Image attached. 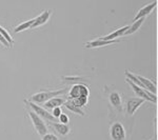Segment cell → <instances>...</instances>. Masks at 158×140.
<instances>
[{
	"mask_svg": "<svg viewBox=\"0 0 158 140\" xmlns=\"http://www.w3.org/2000/svg\"><path fill=\"white\" fill-rule=\"evenodd\" d=\"M62 114V110H61V108L60 106H57V108H54L52 110V116L54 117L55 119H57L58 120V118H59V116Z\"/></svg>",
	"mask_w": 158,
	"mask_h": 140,
	"instance_id": "cell-20",
	"label": "cell"
},
{
	"mask_svg": "<svg viewBox=\"0 0 158 140\" xmlns=\"http://www.w3.org/2000/svg\"><path fill=\"white\" fill-rule=\"evenodd\" d=\"M58 120H59V123H62V124H68L69 121H70V118H69V116L67 114H61L59 116V118H58Z\"/></svg>",
	"mask_w": 158,
	"mask_h": 140,
	"instance_id": "cell-22",
	"label": "cell"
},
{
	"mask_svg": "<svg viewBox=\"0 0 158 140\" xmlns=\"http://www.w3.org/2000/svg\"><path fill=\"white\" fill-rule=\"evenodd\" d=\"M116 40H102L101 38H98V39L95 40H91L85 44V47H104V45H109L114 43Z\"/></svg>",
	"mask_w": 158,
	"mask_h": 140,
	"instance_id": "cell-12",
	"label": "cell"
},
{
	"mask_svg": "<svg viewBox=\"0 0 158 140\" xmlns=\"http://www.w3.org/2000/svg\"><path fill=\"white\" fill-rule=\"evenodd\" d=\"M146 100L138 97H130L127 101V113L130 116H133L135 112L139 109L140 105H142Z\"/></svg>",
	"mask_w": 158,
	"mask_h": 140,
	"instance_id": "cell-7",
	"label": "cell"
},
{
	"mask_svg": "<svg viewBox=\"0 0 158 140\" xmlns=\"http://www.w3.org/2000/svg\"><path fill=\"white\" fill-rule=\"evenodd\" d=\"M157 6V1H154V2H151V3L147 4V6H142L141 9L137 12V14L135 15L134 21H136V20H138V19H141V18H146L148 15H149L150 13L155 9V6Z\"/></svg>",
	"mask_w": 158,
	"mask_h": 140,
	"instance_id": "cell-8",
	"label": "cell"
},
{
	"mask_svg": "<svg viewBox=\"0 0 158 140\" xmlns=\"http://www.w3.org/2000/svg\"><path fill=\"white\" fill-rule=\"evenodd\" d=\"M110 135L112 140H124L126 139V130L121 122L115 121L111 124L110 128Z\"/></svg>",
	"mask_w": 158,
	"mask_h": 140,
	"instance_id": "cell-4",
	"label": "cell"
},
{
	"mask_svg": "<svg viewBox=\"0 0 158 140\" xmlns=\"http://www.w3.org/2000/svg\"><path fill=\"white\" fill-rule=\"evenodd\" d=\"M0 42H1V43H2V44H3V45H6V47H10L9 42H7L6 39H4V38H3V36H2L1 34H0Z\"/></svg>",
	"mask_w": 158,
	"mask_h": 140,
	"instance_id": "cell-23",
	"label": "cell"
},
{
	"mask_svg": "<svg viewBox=\"0 0 158 140\" xmlns=\"http://www.w3.org/2000/svg\"><path fill=\"white\" fill-rule=\"evenodd\" d=\"M0 34H1L2 36H3V38L6 40L7 42H9V44H11V45L13 44V42H14V40H13L12 36L9 34V32H7V31H6V29H4L3 27H1V25H0Z\"/></svg>",
	"mask_w": 158,
	"mask_h": 140,
	"instance_id": "cell-18",
	"label": "cell"
},
{
	"mask_svg": "<svg viewBox=\"0 0 158 140\" xmlns=\"http://www.w3.org/2000/svg\"><path fill=\"white\" fill-rule=\"evenodd\" d=\"M127 81H128L129 84L131 85L132 90H133L134 93L137 95V97L143 99V100L150 101V102L156 103V101H157V95H155V94H152L151 92H149V91L144 90V89L140 88V86H138V85L134 84V83L132 82V81H130L128 79H127Z\"/></svg>",
	"mask_w": 158,
	"mask_h": 140,
	"instance_id": "cell-2",
	"label": "cell"
},
{
	"mask_svg": "<svg viewBox=\"0 0 158 140\" xmlns=\"http://www.w3.org/2000/svg\"><path fill=\"white\" fill-rule=\"evenodd\" d=\"M42 140H59V138L53 133H47L42 136Z\"/></svg>",
	"mask_w": 158,
	"mask_h": 140,
	"instance_id": "cell-21",
	"label": "cell"
},
{
	"mask_svg": "<svg viewBox=\"0 0 158 140\" xmlns=\"http://www.w3.org/2000/svg\"><path fill=\"white\" fill-rule=\"evenodd\" d=\"M51 12L50 10H47V11H43L41 14L39 15V16H37V17H35V19H34V22H33V24H32V29H34V27H39V25H42V24H44L45 22L49 20L50 18V16H51Z\"/></svg>",
	"mask_w": 158,
	"mask_h": 140,
	"instance_id": "cell-9",
	"label": "cell"
},
{
	"mask_svg": "<svg viewBox=\"0 0 158 140\" xmlns=\"http://www.w3.org/2000/svg\"><path fill=\"white\" fill-rule=\"evenodd\" d=\"M65 102V99L64 98H61V97H54L52 99H50L49 101L43 103V106L45 109H51L53 110L54 108H57V106H60L62 105L63 103Z\"/></svg>",
	"mask_w": 158,
	"mask_h": 140,
	"instance_id": "cell-13",
	"label": "cell"
},
{
	"mask_svg": "<svg viewBox=\"0 0 158 140\" xmlns=\"http://www.w3.org/2000/svg\"><path fill=\"white\" fill-rule=\"evenodd\" d=\"M144 19H146V18H141V19H138V20H136V21H134L133 24L130 25L129 29L126 31V33L123 34V36H126V35L134 34L135 32H137V31L140 29V27L142 25V23H143Z\"/></svg>",
	"mask_w": 158,
	"mask_h": 140,
	"instance_id": "cell-16",
	"label": "cell"
},
{
	"mask_svg": "<svg viewBox=\"0 0 158 140\" xmlns=\"http://www.w3.org/2000/svg\"><path fill=\"white\" fill-rule=\"evenodd\" d=\"M109 100L113 106H115L117 109L121 110V97L117 92H112L109 96Z\"/></svg>",
	"mask_w": 158,
	"mask_h": 140,
	"instance_id": "cell-15",
	"label": "cell"
},
{
	"mask_svg": "<svg viewBox=\"0 0 158 140\" xmlns=\"http://www.w3.org/2000/svg\"><path fill=\"white\" fill-rule=\"evenodd\" d=\"M72 100V99H71ZM73 102L76 104L79 108H82L85 106L86 103H88V97H80V98H76V99H73Z\"/></svg>",
	"mask_w": 158,
	"mask_h": 140,
	"instance_id": "cell-19",
	"label": "cell"
},
{
	"mask_svg": "<svg viewBox=\"0 0 158 140\" xmlns=\"http://www.w3.org/2000/svg\"><path fill=\"white\" fill-rule=\"evenodd\" d=\"M63 104H64L65 108L69 109V110L71 112H73V113L78 114V115H80V116H85V112L81 110V108H79V106L76 105V104L73 102V100H71V99L65 100V102Z\"/></svg>",
	"mask_w": 158,
	"mask_h": 140,
	"instance_id": "cell-14",
	"label": "cell"
},
{
	"mask_svg": "<svg viewBox=\"0 0 158 140\" xmlns=\"http://www.w3.org/2000/svg\"><path fill=\"white\" fill-rule=\"evenodd\" d=\"M69 91L68 88H64L62 90H57V91H47V92H39L37 94H34V95L31 97L32 101H34V103L36 104H43L47 101H49L50 99L57 97L59 95H62V94H65Z\"/></svg>",
	"mask_w": 158,
	"mask_h": 140,
	"instance_id": "cell-1",
	"label": "cell"
},
{
	"mask_svg": "<svg viewBox=\"0 0 158 140\" xmlns=\"http://www.w3.org/2000/svg\"><path fill=\"white\" fill-rule=\"evenodd\" d=\"M90 95V90L89 88L82 83H77L74 84L72 88L70 89V93H69V99H76L80 97H88Z\"/></svg>",
	"mask_w": 158,
	"mask_h": 140,
	"instance_id": "cell-3",
	"label": "cell"
},
{
	"mask_svg": "<svg viewBox=\"0 0 158 140\" xmlns=\"http://www.w3.org/2000/svg\"><path fill=\"white\" fill-rule=\"evenodd\" d=\"M34 19H35V18L30 19V20H27V21H24V22H22V23H20L19 25H17V27L14 29L15 33L22 32V31L27 30L29 27H32V24H33V22H34Z\"/></svg>",
	"mask_w": 158,
	"mask_h": 140,
	"instance_id": "cell-17",
	"label": "cell"
},
{
	"mask_svg": "<svg viewBox=\"0 0 158 140\" xmlns=\"http://www.w3.org/2000/svg\"><path fill=\"white\" fill-rule=\"evenodd\" d=\"M129 27H130V25H124V27H120V29L112 32L111 34L106 35V36H103V37H100V38L102 40H116L118 37L123 36V34L126 33V31L129 29Z\"/></svg>",
	"mask_w": 158,
	"mask_h": 140,
	"instance_id": "cell-11",
	"label": "cell"
},
{
	"mask_svg": "<svg viewBox=\"0 0 158 140\" xmlns=\"http://www.w3.org/2000/svg\"><path fill=\"white\" fill-rule=\"evenodd\" d=\"M150 140H156V138H151V139H150Z\"/></svg>",
	"mask_w": 158,
	"mask_h": 140,
	"instance_id": "cell-24",
	"label": "cell"
},
{
	"mask_svg": "<svg viewBox=\"0 0 158 140\" xmlns=\"http://www.w3.org/2000/svg\"><path fill=\"white\" fill-rule=\"evenodd\" d=\"M49 124L61 136H67L71 131L70 126H68V124H62L59 122H49Z\"/></svg>",
	"mask_w": 158,
	"mask_h": 140,
	"instance_id": "cell-10",
	"label": "cell"
},
{
	"mask_svg": "<svg viewBox=\"0 0 158 140\" xmlns=\"http://www.w3.org/2000/svg\"><path fill=\"white\" fill-rule=\"evenodd\" d=\"M25 102L29 103V105L31 106V109L33 110L34 113H36L38 116L40 117L41 119H44V120L49 121V122H57V119H55L54 117L52 116V114L49 113L47 110H44V108L38 105V104L32 102V101H27L25 100Z\"/></svg>",
	"mask_w": 158,
	"mask_h": 140,
	"instance_id": "cell-6",
	"label": "cell"
},
{
	"mask_svg": "<svg viewBox=\"0 0 158 140\" xmlns=\"http://www.w3.org/2000/svg\"><path fill=\"white\" fill-rule=\"evenodd\" d=\"M29 115H30V118L32 120L33 124L35 126V130L37 131V133L40 135V136H43L48 133V128H47V124L43 119L40 118L39 116L37 115L36 113H34L33 111H30L29 112Z\"/></svg>",
	"mask_w": 158,
	"mask_h": 140,
	"instance_id": "cell-5",
	"label": "cell"
}]
</instances>
